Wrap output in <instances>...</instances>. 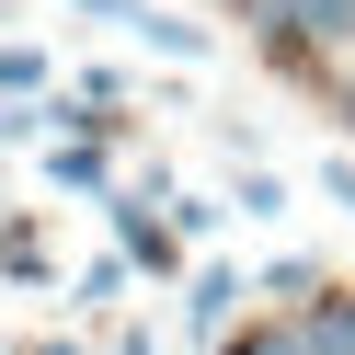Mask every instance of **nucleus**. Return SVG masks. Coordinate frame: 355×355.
<instances>
[{"instance_id": "obj_1", "label": "nucleus", "mask_w": 355, "mask_h": 355, "mask_svg": "<svg viewBox=\"0 0 355 355\" xmlns=\"http://www.w3.org/2000/svg\"><path fill=\"white\" fill-rule=\"evenodd\" d=\"M69 12H92V24H115L126 46H149V58H207V24H184V12H161V0H69Z\"/></svg>"}, {"instance_id": "obj_2", "label": "nucleus", "mask_w": 355, "mask_h": 355, "mask_svg": "<svg viewBox=\"0 0 355 355\" xmlns=\"http://www.w3.org/2000/svg\"><path fill=\"white\" fill-rule=\"evenodd\" d=\"M241 298H252V286H241L230 263H207V275L184 286V332H195V344H218V332H230V309H241Z\"/></svg>"}, {"instance_id": "obj_3", "label": "nucleus", "mask_w": 355, "mask_h": 355, "mask_svg": "<svg viewBox=\"0 0 355 355\" xmlns=\"http://www.w3.org/2000/svg\"><path fill=\"white\" fill-rule=\"evenodd\" d=\"M103 218H115V252H126V263H149V275H161V263H172V230H161V218H149V195H115V207H103Z\"/></svg>"}, {"instance_id": "obj_4", "label": "nucleus", "mask_w": 355, "mask_h": 355, "mask_svg": "<svg viewBox=\"0 0 355 355\" xmlns=\"http://www.w3.org/2000/svg\"><path fill=\"white\" fill-rule=\"evenodd\" d=\"M46 184H69V195H103V149H92V138H58V149H46Z\"/></svg>"}, {"instance_id": "obj_5", "label": "nucleus", "mask_w": 355, "mask_h": 355, "mask_svg": "<svg viewBox=\"0 0 355 355\" xmlns=\"http://www.w3.org/2000/svg\"><path fill=\"white\" fill-rule=\"evenodd\" d=\"M126 275H138V263H126V252H103V263H80V286H69V298H80V309H115V298H126Z\"/></svg>"}, {"instance_id": "obj_6", "label": "nucleus", "mask_w": 355, "mask_h": 355, "mask_svg": "<svg viewBox=\"0 0 355 355\" xmlns=\"http://www.w3.org/2000/svg\"><path fill=\"white\" fill-rule=\"evenodd\" d=\"M35 92H46V58H35V46H0V103H35Z\"/></svg>"}, {"instance_id": "obj_7", "label": "nucleus", "mask_w": 355, "mask_h": 355, "mask_svg": "<svg viewBox=\"0 0 355 355\" xmlns=\"http://www.w3.org/2000/svg\"><path fill=\"white\" fill-rule=\"evenodd\" d=\"M0 275H24V286H35V275H46V241H35V230H24V218H12V230H0Z\"/></svg>"}, {"instance_id": "obj_8", "label": "nucleus", "mask_w": 355, "mask_h": 355, "mask_svg": "<svg viewBox=\"0 0 355 355\" xmlns=\"http://www.w3.org/2000/svg\"><path fill=\"white\" fill-rule=\"evenodd\" d=\"M309 286H321V263H309V252H286V263H275V275H263V298H286V309H298V298H309Z\"/></svg>"}, {"instance_id": "obj_9", "label": "nucleus", "mask_w": 355, "mask_h": 355, "mask_svg": "<svg viewBox=\"0 0 355 355\" xmlns=\"http://www.w3.org/2000/svg\"><path fill=\"white\" fill-rule=\"evenodd\" d=\"M321 195H332V207L355 218V161H321Z\"/></svg>"}, {"instance_id": "obj_10", "label": "nucleus", "mask_w": 355, "mask_h": 355, "mask_svg": "<svg viewBox=\"0 0 355 355\" xmlns=\"http://www.w3.org/2000/svg\"><path fill=\"white\" fill-rule=\"evenodd\" d=\"M24 355H92V344H24Z\"/></svg>"}, {"instance_id": "obj_11", "label": "nucleus", "mask_w": 355, "mask_h": 355, "mask_svg": "<svg viewBox=\"0 0 355 355\" xmlns=\"http://www.w3.org/2000/svg\"><path fill=\"white\" fill-rule=\"evenodd\" d=\"M344 126H355V92H344Z\"/></svg>"}, {"instance_id": "obj_12", "label": "nucleus", "mask_w": 355, "mask_h": 355, "mask_svg": "<svg viewBox=\"0 0 355 355\" xmlns=\"http://www.w3.org/2000/svg\"><path fill=\"white\" fill-rule=\"evenodd\" d=\"M0 24H12V0H0Z\"/></svg>"}]
</instances>
